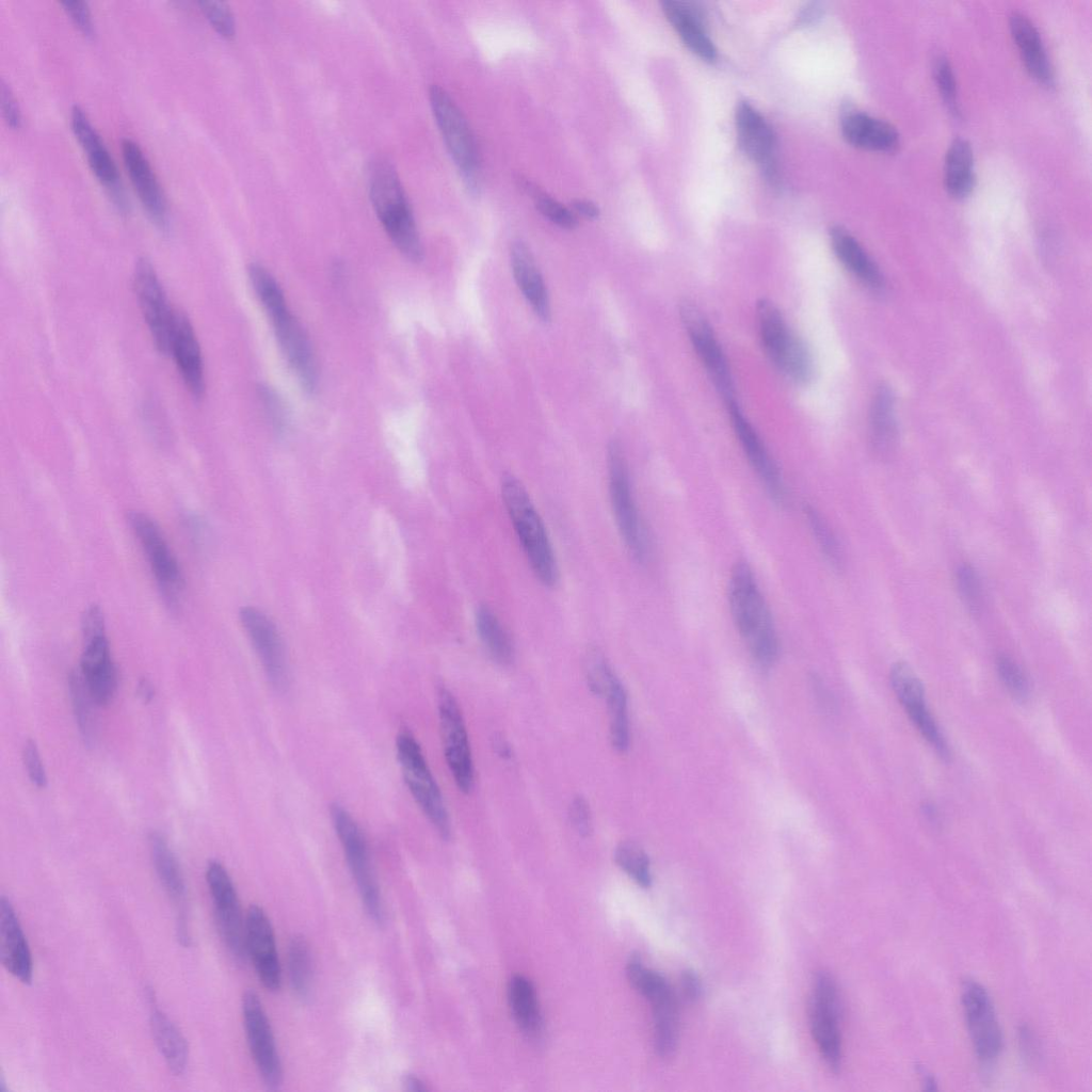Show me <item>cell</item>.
Segmentation results:
<instances>
[{"instance_id": "cell-1", "label": "cell", "mask_w": 1092, "mask_h": 1092, "mask_svg": "<svg viewBox=\"0 0 1092 1092\" xmlns=\"http://www.w3.org/2000/svg\"><path fill=\"white\" fill-rule=\"evenodd\" d=\"M728 605L734 624L752 657L761 667H771L778 655V639L772 614L753 571L738 562L728 581Z\"/></svg>"}, {"instance_id": "cell-2", "label": "cell", "mask_w": 1092, "mask_h": 1092, "mask_svg": "<svg viewBox=\"0 0 1092 1092\" xmlns=\"http://www.w3.org/2000/svg\"><path fill=\"white\" fill-rule=\"evenodd\" d=\"M253 288L269 315L279 347L305 390L317 384V367L309 340L301 324L290 312L283 291L274 277L260 264L248 268Z\"/></svg>"}, {"instance_id": "cell-3", "label": "cell", "mask_w": 1092, "mask_h": 1092, "mask_svg": "<svg viewBox=\"0 0 1092 1092\" xmlns=\"http://www.w3.org/2000/svg\"><path fill=\"white\" fill-rule=\"evenodd\" d=\"M369 196L396 247L411 261H420L423 252L413 210L398 173L387 159L375 160L370 168Z\"/></svg>"}, {"instance_id": "cell-4", "label": "cell", "mask_w": 1092, "mask_h": 1092, "mask_svg": "<svg viewBox=\"0 0 1092 1092\" xmlns=\"http://www.w3.org/2000/svg\"><path fill=\"white\" fill-rule=\"evenodd\" d=\"M501 494L533 574L545 587H555L559 579L556 556L544 523L526 488L519 480L508 476L502 481Z\"/></svg>"}, {"instance_id": "cell-5", "label": "cell", "mask_w": 1092, "mask_h": 1092, "mask_svg": "<svg viewBox=\"0 0 1092 1092\" xmlns=\"http://www.w3.org/2000/svg\"><path fill=\"white\" fill-rule=\"evenodd\" d=\"M756 312L761 344L770 362L793 382H808L814 373V364L804 341L788 327L771 301L759 300Z\"/></svg>"}, {"instance_id": "cell-6", "label": "cell", "mask_w": 1092, "mask_h": 1092, "mask_svg": "<svg viewBox=\"0 0 1092 1092\" xmlns=\"http://www.w3.org/2000/svg\"><path fill=\"white\" fill-rule=\"evenodd\" d=\"M331 818L362 903L369 917L382 925L384 904L365 835L349 810L337 802L331 805Z\"/></svg>"}, {"instance_id": "cell-7", "label": "cell", "mask_w": 1092, "mask_h": 1092, "mask_svg": "<svg viewBox=\"0 0 1092 1092\" xmlns=\"http://www.w3.org/2000/svg\"><path fill=\"white\" fill-rule=\"evenodd\" d=\"M396 751L411 794L437 833L448 839L451 834L449 814L420 744L411 733L404 730L397 736Z\"/></svg>"}, {"instance_id": "cell-8", "label": "cell", "mask_w": 1092, "mask_h": 1092, "mask_svg": "<svg viewBox=\"0 0 1092 1092\" xmlns=\"http://www.w3.org/2000/svg\"><path fill=\"white\" fill-rule=\"evenodd\" d=\"M429 97L446 147L457 166L466 188L471 193L479 192L481 186L479 154L465 116L443 87L432 85Z\"/></svg>"}, {"instance_id": "cell-9", "label": "cell", "mask_w": 1092, "mask_h": 1092, "mask_svg": "<svg viewBox=\"0 0 1092 1092\" xmlns=\"http://www.w3.org/2000/svg\"><path fill=\"white\" fill-rule=\"evenodd\" d=\"M608 483L610 501L620 534L632 557L639 562L647 559L648 536L639 512L626 459L615 440L608 446Z\"/></svg>"}, {"instance_id": "cell-10", "label": "cell", "mask_w": 1092, "mask_h": 1092, "mask_svg": "<svg viewBox=\"0 0 1092 1092\" xmlns=\"http://www.w3.org/2000/svg\"><path fill=\"white\" fill-rule=\"evenodd\" d=\"M127 519L146 557L161 595L170 606H176L183 589V577L163 532L145 513L132 511Z\"/></svg>"}, {"instance_id": "cell-11", "label": "cell", "mask_w": 1092, "mask_h": 1092, "mask_svg": "<svg viewBox=\"0 0 1092 1092\" xmlns=\"http://www.w3.org/2000/svg\"><path fill=\"white\" fill-rule=\"evenodd\" d=\"M206 882L220 937L232 957L242 961L246 958L245 917L234 881L222 863L211 861L206 868Z\"/></svg>"}, {"instance_id": "cell-12", "label": "cell", "mask_w": 1092, "mask_h": 1092, "mask_svg": "<svg viewBox=\"0 0 1092 1092\" xmlns=\"http://www.w3.org/2000/svg\"><path fill=\"white\" fill-rule=\"evenodd\" d=\"M838 1019L836 983L830 974L818 971L813 981L809 1005L810 1030L822 1058L834 1073L839 1072L842 1059Z\"/></svg>"}, {"instance_id": "cell-13", "label": "cell", "mask_w": 1092, "mask_h": 1092, "mask_svg": "<svg viewBox=\"0 0 1092 1092\" xmlns=\"http://www.w3.org/2000/svg\"><path fill=\"white\" fill-rule=\"evenodd\" d=\"M437 708L444 754L459 790L469 793L475 784V769L466 725L453 694L441 687Z\"/></svg>"}, {"instance_id": "cell-14", "label": "cell", "mask_w": 1092, "mask_h": 1092, "mask_svg": "<svg viewBox=\"0 0 1092 1092\" xmlns=\"http://www.w3.org/2000/svg\"><path fill=\"white\" fill-rule=\"evenodd\" d=\"M243 1026L256 1069L270 1090L283 1082V1065L274 1033L263 1005L253 990L244 992L241 1002Z\"/></svg>"}, {"instance_id": "cell-15", "label": "cell", "mask_w": 1092, "mask_h": 1092, "mask_svg": "<svg viewBox=\"0 0 1092 1092\" xmlns=\"http://www.w3.org/2000/svg\"><path fill=\"white\" fill-rule=\"evenodd\" d=\"M961 992L966 1025L976 1056L982 1064L990 1065L1000 1055L1003 1044L994 1003L986 989L976 980H965Z\"/></svg>"}, {"instance_id": "cell-16", "label": "cell", "mask_w": 1092, "mask_h": 1092, "mask_svg": "<svg viewBox=\"0 0 1092 1092\" xmlns=\"http://www.w3.org/2000/svg\"><path fill=\"white\" fill-rule=\"evenodd\" d=\"M679 314L691 344L716 388L726 404L736 401L727 359L702 310L685 300L679 306Z\"/></svg>"}, {"instance_id": "cell-17", "label": "cell", "mask_w": 1092, "mask_h": 1092, "mask_svg": "<svg viewBox=\"0 0 1092 1092\" xmlns=\"http://www.w3.org/2000/svg\"><path fill=\"white\" fill-rule=\"evenodd\" d=\"M133 286L155 347L160 353L168 354L176 311L170 306L160 279L147 259L136 262Z\"/></svg>"}, {"instance_id": "cell-18", "label": "cell", "mask_w": 1092, "mask_h": 1092, "mask_svg": "<svg viewBox=\"0 0 1092 1092\" xmlns=\"http://www.w3.org/2000/svg\"><path fill=\"white\" fill-rule=\"evenodd\" d=\"M239 616L271 686L278 691L285 690L289 681L288 662L275 624L254 607H243Z\"/></svg>"}, {"instance_id": "cell-19", "label": "cell", "mask_w": 1092, "mask_h": 1092, "mask_svg": "<svg viewBox=\"0 0 1092 1092\" xmlns=\"http://www.w3.org/2000/svg\"><path fill=\"white\" fill-rule=\"evenodd\" d=\"M245 950L263 987L278 991L282 967L274 929L264 910L256 904L251 905L245 915Z\"/></svg>"}, {"instance_id": "cell-20", "label": "cell", "mask_w": 1092, "mask_h": 1092, "mask_svg": "<svg viewBox=\"0 0 1092 1092\" xmlns=\"http://www.w3.org/2000/svg\"><path fill=\"white\" fill-rule=\"evenodd\" d=\"M82 633L84 648L81 656L80 673L95 704L107 705L115 693L117 675L106 637V628L90 629Z\"/></svg>"}, {"instance_id": "cell-21", "label": "cell", "mask_w": 1092, "mask_h": 1092, "mask_svg": "<svg viewBox=\"0 0 1092 1092\" xmlns=\"http://www.w3.org/2000/svg\"><path fill=\"white\" fill-rule=\"evenodd\" d=\"M890 684L916 728L941 756L947 757L948 746L926 706L922 684L912 668L905 662L895 663L890 670Z\"/></svg>"}, {"instance_id": "cell-22", "label": "cell", "mask_w": 1092, "mask_h": 1092, "mask_svg": "<svg viewBox=\"0 0 1092 1092\" xmlns=\"http://www.w3.org/2000/svg\"><path fill=\"white\" fill-rule=\"evenodd\" d=\"M735 434L761 483L770 497L783 504L786 501V487L780 470L767 450L761 438L754 430L736 401L726 404Z\"/></svg>"}, {"instance_id": "cell-23", "label": "cell", "mask_w": 1092, "mask_h": 1092, "mask_svg": "<svg viewBox=\"0 0 1092 1092\" xmlns=\"http://www.w3.org/2000/svg\"><path fill=\"white\" fill-rule=\"evenodd\" d=\"M122 155L131 183L151 221L160 228L167 225V206L162 188L143 150L134 141L122 142Z\"/></svg>"}, {"instance_id": "cell-24", "label": "cell", "mask_w": 1092, "mask_h": 1092, "mask_svg": "<svg viewBox=\"0 0 1092 1092\" xmlns=\"http://www.w3.org/2000/svg\"><path fill=\"white\" fill-rule=\"evenodd\" d=\"M70 126L87 157L91 170L115 197L119 209H124L125 202L121 193L119 176L114 160L87 115L77 105L71 108Z\"/></svg>"}, {"instance_id": "cell-25", "label": "cell", "mask_w": 1092, "mask_h": 1092, "mask_svg": "<svg viewBox=\"0 0 1092 1092\" xmlns=\"http://www.w3.org/2000/svg\"><path fill=\"white\" fill-rule=\"evenodd\" d=\"M736 132L741 150L762 166L766 175L775 177V135L773 130L749 102L741 101L735 113Z\"/></svg>"}, {"instance_id": "cell-26", "label": "cell", "mask_w": 1092, "mask_h": 1092, "mask_svg": "<svg viewBox=\"0 0 1092 1092\" xmlns=\"http://www.w3.org/2000/svg\"><path fill=\"white\" fill-rule=\"evenodd\" d=\"M0 958L2 966L23 984L33 979V960L27 936L11 900H0Z\"/></svg>"}, {"instance_id": "cell-27", "label": "cell", "mask_w": 1092, "mask_h": 1092, "mask_svg": "<svg viewBox=\"0 0 1092 1092\" xmlns=\"http://www.w3.org/2000/svg\"><path fill=\"white\" fill-rule=\"evenodd\" d=\"M187 389L194 398L205 391L204 363L194 328L180 311H176L170 342V352Z\"/></svg>"}, {"instance_id": "cell-28", "label": "cell", "mask_w": 1092, "mask_h": 1092, "mask_svg": "<svg viewBox=\"0 0 1092 1092\" xmlns=\"http://www.w3.org/2000/svg\"><path fill=\"white\" fill-rule=\"evenodd\" d=\"M662 11L684 44L701 59L712 62L717 49L709 37L700 12L690 3L667 0Z\"/></svg>"}, {"instance_id": "cell-29", "label": "cell", "mask_w": 1092, "mask_h": 1092, "mask_svg": "<svg viewBox=\"0 0 1092 1092\" xmlns=\"http://www.w3.org/2000/svg\"><path fill=\"white\" fill-rule=\"evenodd\" d=\"M841 133L848 143L864 149L892 151L899 145V134L893 125L858 111L842 117Z\"/></svg>"}, {"instance_id": "cell-30", "label": "cell", "mask_w": 1092, "mask_h": 1092, "mask_svg": "<svg viewBox=\"0 0 1092 1092\" xmlns=\"http://www.w3.org/2000/svg\"><path fill=\"white\" fill-rule=\"evenodd\" d=\"M514 278L539 319L550 321V306L546 286L536 268L528 246L520 240L514 241L510 251Z\"/></svg>"}, {"instance_id": "cell-31", "label": "cell", "mask_w": 1092, "mask_h": 1092, "mask_svg": "<svg viewBox=\"0 0 1092 1092\" xmlns=\"http://www.w3.org/2000/svg\"><path fill=\"white\" fill-rule=\"evenodd\" d=\"M149 1025L155 1044L167 1069L175 1076L184 1074L189 1063V1046L178 1026L161 1010L149 993Z\"/></svg>"}, {"instance_id": "cell-32", "label": "cell", "mask_w": 1092, "mask_h": 1092, "mask_svg": "<svg viewBox=\"0 0 1092 1092\" xmlns=\"http://www.w3.org/2000/svg\"><path fill=\"white\" fill-rule=\"evenodd\" d=\"M1010 30L1029 74L1041 83L1051 84L1053 67L1034 25L1025 15L1013 13Z\"/></svg>"}, {"instance_id": "cell-33", "label": "cell", "mask_w": 1092, "mask_h": 1092, "mask_svg": "<svg viewBox=\"0 0 1092 1092\" xmlns=\"http://www.w3.org/2000/svg\"><path fill=\"white\" fill-rule=\"evenodd\" d=\"M149 848L158 880L167 897L179 908L177 924L186 925L183 910L187 886L179 863L163 835L152 833L149 837Z\"/></svg>"}, {"instance_id": "cell-34", "label": "cell", "mask_w": 1092, "mask_h": 1092, "mask_svg": "<svg viewBox=\"0 0 1092 1092\" xmlns=\"http://www.w3.org/2000/svg\"><path fill=\"white\" fill-rule=\"evenodd\" d=\"M830 241L838 260L856 278L871 289L880 290L883 287L879 268L850 232L834 226L830 229Z\"/></svg>"}, {"instance_id": "cell-35", "label": "cell", "mask_w": 1092, "mask_h": 1092, "mask_svg": "<svg viewBox=\"0 0 1092 1092\" xmlns=\"http://www.w3.org/2000/svg\"><path fill=\"white\" fill-rule=\"evenodd\" d=\"M508 1000L513 1018L523 1033L536 1038L543 1023L533 983L525 976H513L508 985Z\"/></svg>"}, {"instance_id": "cell-36", "label": "cell", "mask_w": 1092, "mask_h": 1092, "mask_svg": "<svg viewBox=\"0 0 1092 1092\" xmlns=\"http://www.w3.org/2000/svg\"><path fill=\"white\" fill-rule=\"evenodd\" d=\"M653 1009L655 1048L660 1057H671L678 1042V1009L671 987L648 1000Z\"/></svg>"}, {"instance_id": "cell-37", "label": "cell", "mask_w": 1092, "mask_h": 1092, "mask_svg": "<svg viewBox=\"0 0 1092 1092\" xmlns=\"http://www.w3.org/2000/svg\"><path fill=\"white\" fill-rule=\"evenodd\" d=\"M975 183L974 156L969 143L956 139L950 144L944 163V184L957 198L970 193Z\"/></svg>"}, {"instance_id": "cell-38", "label": "cell", "mask_w": 1092, "mask_h": 1092, "mask_svg": "<svg viewBox=\"0 0 1092 1092\" xmlns=\"http://www.w3.org/2000/svg\"><path fill=\"white\" fill-rule=\"evenodd\" d=\"M869 425L874 451L881 456L892 453L897 444L898 431L894 416L893 396L886 387H881L873 398Z\"/></svg>"}, {"instance_id": "cell-39", "label": "cell", "mask_w": 1092, "mask_h": 1092, "mask_svg": "<svg viewBox=\"0 0 1092 1092\" xmlns=\"http://www.w3.org/2000/svg\"><path fill=\"white\" fill-rule=\"evenodd\" d=\"M477 632L489 657L498 664L508 665L514 659L512 639L499 619L487 606L476 612Z\"/></svg>"}, {"instance_id": "cell-40", "label": "cell", "mask_w": 1092, "mask_h": 1092, "mask_svg": "<svg viewBox=\"0 0 1092 1092\" xmlns=\"http://www.w3.org/2000/svg\"><path fill=\"white\" fill-rule=\"evenodd\" d=\"M287 971L293 994L299 999H308L312 991L314 962L309 944L302 935H295L289 943Z\"/></svg>"}, {"instance_id": "cell-41", "label": "cell", "mask_w": 1092, "mask_h": 1092, "mask_svg": "<svg viewBox=\"0 0 1092 1092\" xmlns=\"http://www.w3.org/2000/svg\"><path fill=\"white\" fill-rule=\"evenodd\" d=\"M604 696L608 706L611 745L616 752L625 753L630 744L628 702L625 688L616 675Z\"/></svg>"}, {"instance_id": "cell-42", "label": "cell", "mask_w": 1092, "mask_h": 1092, "mask_svg": "<svg viewBox=\"0 0 1092 1092\" xmlns=\"http://www.w3.org/2000/svg\"><path fill=\"white\" fill-rule=\"evenodd\" d=\"M616 865L640 886L652 885L649 858L645 851L635 842L622 841L614 850Z\"/></svg>"}, {"instance_id": "cell-43", "label": "cell", "mask_w": 1092, "mask_h": 1092, "mask_svg": "<svg viewBox=\"0 0 1092 1092\" xmlns=\"http://www.w3.org/2000/svg\"><path fill=\"white\" fill-rule=\"evenodd\" d=\"M69 691L79 729L86 743H90L93 740L95 732L92 711V704L95 702L93 701L80 672H75L70 675Z\"/></svg>"}, {"instance_id": "cell-44", "label": "cell", "mask_w": 1092, "mask_h": 1092, "mask_svg": "<svg viewBox=\"0 0 1092 1092\" xmlns=\"http://www.w3.org/2000/svg\"><path fill=\"white\" fill-rule=\"evenodd\" d=\"M810 530L825 558L833 564L839 565L840 550L836 537L820 513L812 505L804 509Z\"/></svg>"}, {"instance_id": "cell-45", "label": "cell", "mask_w": 1092, "mask_h": 1092, "mask_svg": "<svg viewBox=\"0 0 1092 1092\" xmlns=\"http://www.w3.org/2000/svg\"><path fill=\"white\" fill-rule=\"evenodd\" d=\"M526 187L528 192L530 191L534 196L537 210L549 221L566 229H573L577 226V218L568 208L550 196L539 192L536 188H532L528 183Z\"/></svg>"}, {"instance_id": "cell-46", "label": "cell", "mask_w": 1092, "mask_h": 1092, "mask_svg": "<svg viewBox=\"0 0 1092 1092\" xmlns=\"http://www.w3.org/2000/svg\"><path fill=\"white\" fill-rule=\"evenodd\" d=\"M585 673L589 688L594 694L599 696H604L611 680L616 675L604 655L597 651H592L588 654Z\"/></svg>"}, {"instance_id": "cell-47", "label": "cell", "mask_w": 1092, "mask_h": 1092, "mask_svg": "<svg viewBox=\"0 0 1092 1092\" xmlns=\"http://www.w3.org/2000/svg\"><path fill=\"white\" fill-rule=\"evenodd\" d=\"M204 13L215 31L225 38H232L236 34V21L228 4L216 0H203L198 2Z\"/></svg>"}, {"instance_id": "cell-48", "label": "cell", "mask_w": 1092, "mask_h": 1092, "mask_svg": "<svg viewBox=\"0 0 1092 1092\" xmlns=\"http://www.w3.org/2000/svg\"><path fill=\"white\" fill-rule=\"evenodd\" d=\"M996 668L1009 692L1017 700H1025L1029 694V685L1019 667L1009 657L999 656L996 660Z\"/></svg>"}, {"instance_id": "cell-49", "label": "cell", "mask_w": 1092, "mask_h": 1092, "mask_svg": "<svg viewBox=\"0 0 1092 1092\" xmlns=\"http://www.w3.org/2000/svg\"><path fill=\"white\" fill-rule=\"evenodd\" d=\"M957 585L961 598L971 612H977L981 605V584L975 569L967 564L957 571Z\"/></svg>"}, {"instance_id": "cell-50", "label": "cell", "mask_w": 1092, "mask_h": 1092, "mask_svg": "<svg viewBox=\"0 0 1092 1092\" xmlns=\"http://www.w3.org/2000/svg\"><path fill=\"white\" fill-rule=\"evenodd\" d=\"M934 78L948 108L953 112H958L956 79L952 67L945 57H940L935 61Z\"/></svg>"}, {"instance_id": "cell-51", "label": "cell", "mask_w": 1092, "mask_h": 1092, "mask_svg": "<svg viewBox=\"0 0 1092 1092\" xmlns=\"http://www.w3.org/2000/svg\"><path fill=\"white\" fill-rule=\"evenodd\" d=\"M63 10L69 16L74 25L85 35L92 36L94 33L93 20L89 5L82 0H63L60 1Z\"/></svg>"}, {"instance_id": "cell-52", "label": "cell", "mask_w": 1092, "mask_h": 1092, "mask_svg": "<svg viewBox=\"0 0 1092 1092\" xmlns=\"http://www.w3.org/2000/svg\"><path fill=\"white\" fill-rule=\"evenodd\" d=\"M22 756L31 782L36 787L44 788L47 784V776L38 749L33 740L27 741L23 746Z\"/></svg>"}, {"instance_id": "cell-53", "label": "cell", "mask_w": 1092, "mask_h": 1092, "mask_svg": "<svg viewBox=\"0 0 1092 1092\" xmlns=\"http://www.w3.org/2000/svg\"><path fill=\"white\" fill-rule=\"evenodd\" d=\"M569 820L573 828L581 836H588L592 832V813L587 800L577 796L569 806Z\"/></svg>"}, {"instance_id": "cell-54", "label": "cell", "mask_w": 1092, "mask_h": 1092, "mask_svg": "<svg viewBox=\"0 0 1092 1092\" xmlns=\"http://www.w3.org/2000/svg\"><path fill=\"white\" fill-rule=\"evenodd\" d=\"M0 101L2 115L6 124L11 128H19L21 125L20 110L11 87L3 80L0 82Z\"/></svg>"}, {"instance_id": "cell-55", "label": "cell", "mask_w": 1092, "mask_h": 1092, "mask_svg": "<svg viewBox=\"0 0 1092 1092\" xmlns=\"http://www.w3.org/2000/svg\"><path fill=\"white\" fill-rule=\"evenodd\" d=\"M681 990L686 999L696 1000L702 993V985L698 976L692 969H686L681 974Z\"/></svg>"}, {"instance_id": "cell-56", "label": "cell", "mask_w": 1092, "mask_h": 1092, "mask_svg": "<svg viewBox=\"0 0 1092 1092\" xmlns=\"http://www.w3.org/2000/svg\"><path fill=\"white\" fill-rule=\"evenodd\" d=\"M572 206L577 213L581 214L587 219L593 220L598 218L599 215L598 207L590 200L575 199Z\"/></svg>"}, {"instance_id": "cell-57", "label": "cell", "mask_w": 1092, "mask_h": 1092, "mask_svg": "<svg viewBox=\"0 0 1092 1092\" xmlns=\"http://www.w3.org/2000/svg\"><path fill=\"white\" fill-rule=\"evenodd\" d=\"M402 1083L404 1089L410 1092H423L428 1090L425 1083L413 1074L404 1076Z\"/></svg>"}, {"instance_id": "cell-58", "label": "cell", "mask_w": 1092, "mask_h": 1092, "mask_svg": "<svg viewBox=\"0 0 1092 1092\" xmlns=\"http://www.w3.org/2000/svg\"><path fill=\"white\" fill-rule=\"evenodd\" d=\"M138 693L144 702H148L154 695L152 686L148 680L142 679L138 686Z\"/></svg>"}]
</instances>
